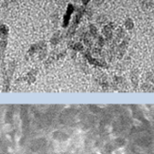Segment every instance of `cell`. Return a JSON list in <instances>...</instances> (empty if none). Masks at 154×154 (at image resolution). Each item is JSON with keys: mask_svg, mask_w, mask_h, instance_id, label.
<instances>
[{"mask_svg": "<svg viewBox=\"0 0 154 154\" xmlns=\"http://www.w3.org/2000/svg\"><path fill=\"white\" fill-rule=\"evenodd\" d=\"M76 11V15L74 16V19H73L72 21V24L68 27L67 31L64 33L63 37L65 38H72V36L75 34L76 31H77V29H78V26L80 22V20H82V16L85 15V11H86V6H79L77 9H75Z\"/></svg>", "mask_w": 154, "mask_h": 154, "instance_id": "cell-1", "label": "cell"}, {"mask_svg": "<svg viewBox=\"0 0 154 154\" xmlns=\"http://www.w3.org/2000/svg\"><path fill=\"white\" fill-rule=\"evenodd\" d=\"M83 57L85 59H87V61H88L90 64L96 66V67H99V68H108L109 67L108 64L105 62V60H103V59L100 60V59H97L95 57H93L89 49L83 52Z\"/></svg>", "mask_w": 154, "mask_h": 154, "instance_id": "cell-2", "label": "cell"}, {"mask_svg": "<svg viewBox=\"0 0 154 154\" xmlns=\"http://www.w3.org/2000/svg\"><path fill=\"white\" fill-rule=\"evenodd\" d=\"M130 40H131V38L129 36H126L121 41V43L118 45L116 55H117V57L119 59H121L126 53V51H127V49H128V46H129V43H130Z\"/></svg>", "mask_w": 154, "mask_h": 154, "instance_id": "cell-3", "label": "cell"}, {"mask_svg": "<svg viewBox=\"0 0 154 154\" xmlns=\"http://www.w3.org/2000/svg\"><path fill=\"white\" fill-rule=\"evenodd\" d=\"M74 11H75V7L72 4H68L67 9H66V11H65L64 15L63 17V28H67V27L69 26L71 15H73V12Z\"/></svg>", "mask_w": 154, "mask_h": 154, "instance_id": "cell-4", "label": "cell"}, {"mask_svg": "<svg viewBox=\"0 0 154 154\" xmlns=\"http://www.w3.org/2000/svg\"><path fill=\"white\" fill-rule=\"evenodd\" d=\"M46 49V42L45 41H40L38 43H35L30 46V48L28 51V54L29 55H33L35 53H39L42 50Z\"/></svg>", "mask_w": 154, "mask_h": 154, "instance_id": "cell-5", "label": "cell"}, {"mask_svg": "<svg viewBox=\"0 0 154 154\" xmlns=\"http://www.w3.org/2000/svg\"><path fill=\"white\" fill-rule=\"evenodd\" d=\"M112 29L111 28V27L107 24L103 27V29H102V33H103V35H104V38L106 40V42L107 44H109L112 40V36H113V32H112Z\"/></svg>", "mask_w": 154, "mask_h": 154, "instance_id": "cell-6", "label": "cell"}, {"mask_svg": "<svg viewBox=\"0 0 154 154\" xmlns=\"http://www.w3.org/2000/svg\"><path fill=\"white\" fill-rule=\"evenodd\" d=\"M126 37V31L125 30L122 28V27H117L116 30V38L113 39V41H116V43H119L120 41Z\"/></svg>", "mask_w": 154, "mask_h": 154, "instance_id": "cell-7", "label": "cell"}, {"mask_svg": "<svg viewBox=\"0 0 154 154\" xmlns=\"http://www.w3.org/2000/svg\"><path fill=\"white\" fill-rule=\"evenodd\" d=\"M63 38V35L61 33L60 31H57L54 34L52 35L51 39H50V44L52 46H57L60 42H61V40Z\"/></svg>", "mask_w": 154, "mask_h": 154, "instance_id": "cell-8", "label": "cell"}, {"mask_svg": "<svg viewBox=\"0 0 154 154\" xmlns=\"http://www.w3.org/2000/svg\"><path fill=\"white\" fill-rule=\"evenodd\" d=\"M82 41H83L85 47H87V48H88L89 50L93 48V40H92V37L89 34L88 31H85V33L82 35Z\"/></svg>", "mask_w": 154, "mask_h": 154, "instance_id": "cell-9", "label": "cell"}, {"mask_svg": "<svg viewBox=\"0 0 154 154\" xmlns=\"http://www.w3.org/2000/svg\"><path fill=\"white\" fill-rule=\"evenodd\" d=\"M8 44V40L7 39H1L0 41V60H1V63H4V58H5V51H6V47Z\"/></svg>", "mask_w": 154, "mask_h": 154, "instance_id": "cell-10", "label": "cell"}, {"mask_svg": "<svg viewBox=\"0 0 154 154\" xmlns=\"http://www.w3.org/2000/svg\"><path fill=\"white\" fill-rule=\"evenodd\" d=\"M68 47L70 49H72L74 51H77V52H79V51H83V50H84V47H83V45L80 43V42H76V43H74V42H69L68 43Z\"/></svg>", "mask_w": 154, "mask_h": 154, "instance_id": "cell-11", "label": "cell"}, {"mask_svg": "<svg viewBox=\"0 0 154 154\" xmlns=\"http://www.w3.org/2000/svg\"><path fill=\"white\" fill-rule=\"evenodd\" d=\"M88 32H89V34L91 35V37L93 39H97V36L99 35L97 28L94 24H90L89 25V27H88Z\"/></svg>", "mask_w": 154, "mask_h": 154, "instance_id": "cell-12", "label": "cell"}, {"mask_svg": "<svg viewBox=\"0 0 154 154\" xmlns=\"http://www.w3.org/2000/svg\"><path fill=\"white\" fill-rule=\"evenodd\" d=\"M9 34V28L6 25H0V39H7Z\"/></svg>", "mask_w": 154, "mask_h": 154, "instance_id": "cell-13", "label": "cell"}, {"mask_svg": "<svg viewBox=\"0 0 154 154\" xmlns=\"http://www.w3.org/2000/svg\"><path fill=\"white\" fill-rule=\"evenodd\" d=\"M96 22H97V24H98V25H100V26H103L104 24H108V23H109V21H108V19H107V17H106L105 15H98V16L97 17V19H96Z\"/></svg>", "mask_w": 154, "mask_h": 154, "instance_id": "cell-14", "label": "cell"}, {"mask_svg": "<svg viewBox=\"0 0 154 154\" xmlns=\"http://www.w3.org/2000/svg\"><path fill=\"white\" fill-rule=\"evenodd\" d=\"M124 26H125V28L128 30V31H131V30L133 29V27H134V23H133L132 19L127 18L125 20V22H124Z\"/></svg>", "mask_w": 154, "mask_h": 154, "instance_id": "cell-15", "label": "cell"}, {"mask_svg": "<svg viewBox=\"0 0 154 154\" xmlns=\"http://www.w3.org/2000/svg\"><path fill=\"white\" fill-rule=\"evenodd\" d=\"M107 44L105 38L102 35H98L97 38V46L99 47V48H103V47Z\"/></svg>", "mask_w": 154, "mask_h": 154, "instance_id": "cell-16", "label": "cell"}, {"mask_svg": "<svg viewBox=\"0 0 154 154\" xmlns=\"http://www.w3.org/2000/svg\"><path fill=\"white\" fill-rule=\"evenodd\" d=\"M102 48H99V47H94L92 48V51L91 53L92 54H95V55H98V56H101L102 55Z\"/></svg>", "mask_w": 154, "mask_h": 154, "instance_id": "cell-17", "label": "cell"}, {"mask_svg": "<svg viewBox=\"0 0 154 154\" xmlns=\"http://www.w3.org/2000/svg\"><path fill=\"white\" fill-rule=\"evenodd\" d=\"M46 56H48V51H46V49H44L39 52V59L40 60L45 59Z\"/></svg>", "mask_w": 154, "mask_h": 154, "instance_id": "cell-18", "label": "cell"}, {"mask_svg": "<svg viewBox=\"0 0 154 154\" xmlns=\"http://www.w3.org/2000/svg\"><path fill=\"white\" fill-rule=\"evenodd\" d=\"M93 13H94V11H93L92 8H87V7H86L85 15H87V17H88V19H90V18L93 16Z\"/></svg>", "mask_w": 154, "mask_h": 154, "instance_id": "cell-19", "label": "cell"}, {"mask_svg": "<svg viewBox=\"0 0 154 154\" xmlns=\"http://www.w3.org/2000/svg\"><path fill=\"white\" fill-rule=\"evenodd\" d=\"M102 3H103V0H95V1H94V4L96 6H100Z\"/></svg>", "mask_w": 154, "mask_h": 154, "instance_id": "cell-20", "label": "cell"}, {"mask_svg": "<svg viewBox=\"0 0 154 154\" xmlns=\"http://www.w3.org/2000/svg\"><path fill=\"white\" fill-rule=\"evenodd\" d=\"M82 1L83 6H87V5H88V3L91 1V0H82Z\"/></svg>", "mask_w": 154, "mask_h": 154, "instance_id": "cell-21", "label": "cell"}, {"mask_svg": "<svg viewBox=\"0 0 154 154\" xmlns=\"http://www.w3.org/2000/svg\"><path fill=\"white\" fill-rule=\"evenodd\" d=\"M15 1H17V0H11V2H15Z\"/></svg>", "mask_w": 154, "mask_h": 154, "instance_id": "cell-22", "label": "cell"}, {"mask_svg": "<svg viewBox=\"0 0 154 154\" xmlns=\"http://www.w3.org/2000/svg\"><path fill=\"white\" fill-rule=\"evenodd\" d=\"M73 2H78V0H72Z\"/></svg>", "mask_w": 154, "mask_h": 154, "instance_id": "cell-23", "label": "cell"}, {"mask_svg": "<svg viewBox=\"0 0 154 154\" xmlns=\"http://www.w3.org/2000/svg\"><path fill=\"white\" fill-rule=\"evenodd\" d=\"M152 7H153V9H154V3H153V6Z\"/></svg>", "mask_w": 154, "mask_h": 154, "instance_id": "cell-24", "label": "cell"}]
</instances>
